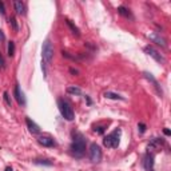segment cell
I'll return each mask as SVG.
<instances>
[{
  "instance_id": "1",
  "label": "cell",
  "mask_w": 171,
  "mask_h": 171,
  "mask_svg": "<svg viewBox=\"0 0 171 171\" xmlns=\"http://www.w3.org/2000/svg\"><path fill=\"white\" fill-rule=\"evenodd\" d=\"M71 154L76 158H82L86 154V139L82 134L75 133L74 134V142L71 143Z\"/></svg>"
},
{
  "instance_id": "2",
  "label": "cell",
  "mask_w": 171,
  "mask_h": 171,
  "mask_svg": "<svg viewBox=\"0 0 171 171\" xmlns=\"http://www.w3.org/2000/svg\"><path fill=\"white\" fill-rule=\"evenodd\" d=\"M58 107H59V111H60L62 116L66 121L71 122L75 119V112H74L72 106L70 104V102H67L66 99H58Z\"/></svg>"
},
{
  "instance_id": "3",
  "label": "cell",
  "mask_w": 171,
  "mask_h": 171,
  "mask_svg": "<svg viewBox=\"0 0 171 171\" xmlns=\"http://www.w3.org/2000/svg\"><path fill=\"white\" fill-rule=\"evenodd\" d=\"M121 135H122V130L121 128H116V130H114L112 133L104 138L103 145L107 148H116L119 146V143H121Z\"/></svg>"
},
{
  "instance_id": "4",
  "label": "cell",
  "mask_w": 171,
  "mask_h": 171,
  "mask_svg": "<svg viewBox=\"0 0 171 171\" xmlns=\"http://www.w3.org/2000/svg\"><path fill=\"white\" fill-rule=\"evenodd\" d=\"M41 58H43V67L44 66H50L53 59V47L50 40H46L43 43V48H41Z\"/></svg>"
},
{
  "instance_id": "5",
  "label": "cell",
  "mask_w": 171,
  "mask_h": 171,
  "mask_svg": "<svg viewBox=\"0 0 171 171\" xmlns=\"http://www.w3.org/2000/svg\"><path fill=\"white\" fill-rule=\"evenodd\" d=\"M102 157H103V154H102L100 147H99L96 143H92V145L90 146V159H91V162L99 163V162L102 160Z\"/></svg>"
},
{
  "instance_id": "6",
  "label": "cell",
  "mask_w": 171,
  "mask_h": 171,
  "mask_svg": "<svg viewBox=\"0 0 171 171\" xmlns=\"http://www.w3.org/2000/svg\"><path fill=\"white\" fill-rule=\"evenodd\" d=\"M145 52L147 53V55H150L152 59H155L158 63H164L166 62V59L163 58V55H160V53L158 52L157 50L154 48V47H151V46H146L145 47Z\"/></svg>"
},
{
  "instance_id": "7",
  "label": "cell",
  "mask_w": 171,
  "mask_h": 171,
  "mask_svg": "<svg viewBox=\"0 0 171 171\" xmlns=\"http://www.w3.org/2000/svg\"><path fill=\"white\" fill-rule=\"evenodd\" d=\"M148 38L151 39V40L154 41V43H157L158 46L163 47V48H166V47H167L166 39H164L163 36H160L159 34H157V32H150V34H148Z\"/></svg>"
},
{
  "instance_id": "8",
  "label": "cell",
  "mask_w": 171,
  "mask_h": 171,
  "mask_svg": "<svg viewBox=\"0 0 171 171\" xmlns=\"http://www.w3.org/2000/svg\"><path fill=\"white\" fill-rule=\"evenodd\" d=\"M143 76H145L146 79L148 80V82H151V83H152V86H154V88L157 90V92H158V94L162 96V94H163V92H162V88H160V86H159L158 80L155 79L154 76H152V74H150V72H143Z\"/></svg>"
},
{
  "instance_id": "9",
  "label": "cell",
  "mask_w": 171,
  "mask_h": 171,
  "mask_svg": "<svg viewBox=\"0 0 171 171\" xmlns=\"http://www.w3.org/2000/svg\"><path fill=\"white\" fill-rule=\"evenodd\" d=\"M26 123H27V127H28L31 134H34V135L40 134V127H39V124H36L31 118H26Z\"/></svg>"
},
{
  "instance_id": "10",
  "label": "cell",
  "mask_w": 171,
  "mask_h": 171,
  "mask_svg": "<svg viewBox=\"0 0 171 171\" xmlns=\"http://www.w3.org/2000/svg\"><path fill=\"white\" fill-rule=\"evenodd\" d=\"M14 96L16 99V102L20 104V106H24L26 104V99H24V95H23V92L20 91V86L16 84L14 88Z\"/></svg>"
},
{
  "instance_id": "11",
  "label": "cell",
  "mask_w": 171,
  "mask_h": 171,
  "mask_svg": "<svg viewBox=\"0 0 171 171\" xmlns=\"http://www.w3.org/2000/svg\"><path fill=\"white\" fill-rule=\"evenodd\" d=\"M38 142L44 147H53L55 146V140H53L51 136H39Z\"/></svg>"
},
{
  "instance_id": "12",
  "label": "cell",
  "mask_w": 171,
  "mask_h": 171,
  "mask_svg": "<svg viewBox=\"0 0 171 171\" xmlns=\"http://www.w3.org/2000/svg\"><path fill=\"white\" fill-rule=\"evenodd\" d=\"M143 166H145V169L147 171L152 170V166H154V157L150 154H147L145 157V160H143Z\"/></svg>"
},
{
  "instance_id": "13",
  "label": "cell",
  "mask_w": 171,
  "mask_h": 171,
  "mask_svg": "<svg viewBox=\"0 0 171 171\" xmlns=\"http://www.w3.org/2000/svg\"><path fill=\"white\" fill-rule=\"evenodd\" d=\"M14 7L17 15H24L26 14V5L23 2H14Z\"/></svg>"
},
{
  "instance_id": "14",
  "label": "cell",
  "mask_w": 171,
  "mask_h": 171,
  "mask_svg": "<svg viewBox=\"0 0 171 171\" xmlns=\"http://www.w3.org/2000/svg\"><path fill=\"white\" fill-rule=\"evenodd\" d=\"M163 143H164L163 139H160V138H154V139L150 142V145H148V151H150V150L158 148V147H160Z\"/></svg>"
},
{
  "instance_id": "15",
  "label": "cell",
  "mask_w": 171,
  "mask_h": 171,
  "mask_svg": "<svg viewBox=\"0 0 171 171\" xmlns=\"http://www.w3.org/2000/svg\"><path fill=\"white\" fill-rule=\"evenodd\" d=\"M66 24H67V27L71 29V32H72V34L75 35V36H78V38L80 36V31H79V28H78V27L75 26L74 23L70 20V19H66Z\"/></svg>"
},
{
  "instance_id": "16",
  "label": "cell",
  "mask_w": 171,
  "mask_h": 171,
  "mask_svg": "<svg viewBox=\"0 0 171 171\" xmlns=\"http://www.w3.org/2000/svg\"><path fill=\"white\" fill-rule=\"evenodd\" d=\"M104 98L107 99H112V100H124V98L119 94H115V92H111V91H106L104 92Z\"/></svg>"
},
{
  "instance_id": "17",
  "label": "cell",
  "mask_w": 171,
  "mask_h": 171,
  "mask_svg": "<svg viewBox=\"0 0 171 171\" xmlns=\"http://www.w3.org/2000/svg\"><path fill=\"white\" fill-rule=\"evenodd\" d=\"M67 92L71 95H82V90L76 86H68L67 87Z\"/></svg>"
},
{
  "instance_id": "18",
  "label": "cell",
  "mask_w": 171,
  "mask_h": 171,
  "mask_svg": "<svg viewBox=\"0 0 171 171\" xmlns=\"http://www.w3.org/2000/svg\"><path fill=\"white\" fill-rule=\"evenodd\" d=\"M118 14L122 15V16L124 17H131V12L130 10H127L126 7H123V5H121V7H118Z\"/></svg>"
},
{
  "instance_id": "19",
  "label": "cell",
  "mask_w": 171,
  "mask_h": 171,
  "mask_svg": "<svg viewBox=\"0 0 171 171\" xmlns=\"http://www.w3.org/2000/svg\"><path fill=\"white\" fill-rule=\"evenodd\" d=\"M34 163L36 164H43V166H52V162L48 159H35Z\"/></svg>"
},
{
  "instance_id": "20",
  "label": "cell",
  "mask_w": 171,
  "mask_h": 171,
  "mask_svg": "<svg viewBox=\"0 0 171 171\" xmlns=\"http://www.w3.org/2000/svg\"><path fill=\"white\" fill-rule=\"evenodd\" d=\"M10 24H11V27L14 28V31H19V26H17V20H16V17L15 16H11L10 17Z\"/></svg>"
},
{
  "instance_id": "21",
  "label": "cell",
  "mask_w": 171,
  "mask_h": 171,
  "mask_svg": "<svg viewBox=\"0 0 171 171\" xmlns=\"http://www.w3.org/2000/svg\"><path fill=\"white\" fill-rule=\"evenodd\" d=\"M3 98H4V102H5V104H7L8 107H12V102H11V98H10V94H8L7 91L3 94Z\"/></svg>"
},
{
  "instance_id": "22",
  "label": "cell",
  "mask_w": 171,
  "mask_h": 171,
  "mask_svg": "<svg viewBox=\"0 0 171 171\" xmlns=\"http://www.w3.org/2000/svg\"><path fill=\"white\" fill-rule=\"evenodd\" d=\"M14 53H15V43L14 41H10L8 43V55L14 56Z\"/></svg>"
},
{
  "instance_id": "23",
  "label": "cell",
  "mask_w": 171,
  "mask_h": 171,
  "mask_svg": "<svg viewBox=\"0 0 171 171\" xmlns=\"http://www.w3.org/2000/svg\"><path fill=\"white\" fill-rule=\"evenodd\" d=\"M138 128H139V133H140V134H145L147 127H146L145 123H139V124H138Z\"/></svg>"
},
{
  "instance_id": "24",
  "label": "cell",
  "mask_w": 171,
  "mask_h": 171,
  "mask_svg": "<svg viewBox=\"0 0 171 171\" xmlns=\"http://www.w3.org/2000/svg\"><path fill=\"white\" fill-rule=\"evenodd\" d=\"M94 130H95V133H98V134H103L104 130H106V127H104V126H98V127H95Z\"/></svg>"
},
{
  "instance_id": "25",
  "label": "cell",
  "mask_w": 171,
  "mask_h": 171,
  "mask_svg": "<svg viewBox=\"0 0 171 171\" xmlns=\"http://www.w3.org/2000/svg\"><path fill=\"white\" fill-rule=\"evenodd\" d=\"M5 68V62H4V58L2 56V53H0V70H4Z\"/></svg>"
},
{
  "instance_id": "26",
  "label": "cell",
  "mask_w": 171,
  "mask_h": 171,
  "mask_svg": "<svg viewBox=\"0 0 171 171\" xmlns=\"http://www.w3.org/2000/svg\"><path fill=\"white\" fill-rule=\"evenodd\" d=\"M0 14L5 15V8H4V3L3 2H0Z\"/></svg>"
},
{
  "instance_id": "27",
  "label": "cell",
  "mask_w": 171,
  "mask_h": 171,
  "mask_svg": "<svg viewBox=\"0 0 171 171\" xmlns=\"http://www.w3.org/2000/svg\"><path fill=\"white\" fill-rule=\"evenodd\" d=\"M5 40V35H4V32L0 29V41H4Z\"/></svg>"
},
{
  "instance_id": "28",
  "label": "cell",
  "mask_w": 171,
  "mask_h": 171,
  "mask_svg": "<svg viewBox=\"0 0 171 171\" xmlns=\"http://www.w3.org/2000/svg\"><path fill=\"white\" fill-rule=\"evenodd\" d=\"M70 72L74 74V75H76V74H79V71H78V70H74V68H70Z\"/></svg>"
},
{
  "instance_id": "29",
  "label": "cell",
  "mask_w": 171,
  "mask_h": 171,
  "mask_svg": "<svg viewBox=\"0 0 171 171\" xmlns=\"http://www.w3.org/2000/svg\"><path fill=\"white\" fill-rule=\"evenodd\" d=\"M163 133L166 134V135H170V130H167V128H164V130H163Z\"/></svg>"
},
{
  "instance_id": "30",
  "label": "cell",
  "mask_w": 171,
  "mask_h": 171,
  "mask_svg": "<svg viewBox=\"0 0 171 171\" xmlns=\"http://www.w3.org/2000/svg\"><path fill=\"white\" fill-rule=\"evenodd\" d=\"M4 171H14V170H12V167H5Z\"/></svg>"
},
{
  "instance_id": "31",
  "label": "cell",
  "mask_w": 171,
  "mask_h": 171,
  "mask_svg": "<svg viewBox=\"0 0 171 171\" xmlns=\"http://www.w3.org/2000/svg\"><path fill=\"white\" fill-rule=\"evenodd\" d=\"M150 171H154V170H150Z\"/></svg>"
}]
</instances>
